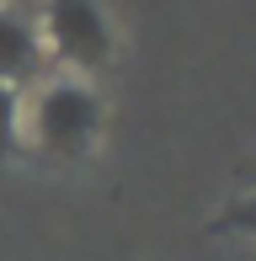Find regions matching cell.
<instances>
[{
  "label": "cell",
  "mask_w": 256,
  "mask_h": 261,
  "mask_svg": "<svg viewBox=\"0 0 256 261\" xmlns=\"http://www.w3.org/2000/svg\"><path fill=\"white\" fill-rule=\"evenodd\" d=\"M43 64V43L21 11H0V86L32 80Z\"/></svg>",
  "instance_id": "3"
},
{
  "label": "cell",
  "mask_w": 256,
  "mask_h": 261,
  "mask_svg": "<svg viewBox=\"0 0 256 261\" xmlns=\"http://www.w3.org/2000/svg\"><path fill=\"white\" fill-rule=\"evenodd\" d=\"M96 123H101V107L86 86L75 80H59L38 96V112H32V134H38L43 149L54 155H80V149L96 139Z\"/></svg>",
  "instance_id": "1"
},
{
  "label": "cell",
  "mask_w": 256,
  "mask_h": 261,
  "mask_svg": "<svg viewBox=\"0 0 256 261\" xmlns=\"http://www.w3.org/2000/svg\"><path fill=\"white\" fill-rule=\"evenodd\" d=\"M224 224H229V229H240V234H256V197H246V203H235Z\"/></svg>",
  "instance_id": "5"
},
{
  "label": "cell",
  "mask_w": 256,
  "mask_h": 261,
  "mask_svg": "<svg viewBox=\"0 0 256 261\" xmlns=\"http://www.w3.org/2000/svg\"><path fill=\"white\" fill-rule=\"evenodd\" d=\"M11 139H16V91L0 86V155L11 149Z\"/></svg>",
  "instance_id": "4"
},
{
  "label": "cell",
  "mask_w": 256,
  "mask_h": 261,
  "mask_svg": "<svg viewBox=\"0 0 256 261\" xmlns=\"http://www.w3.org/2000/svg\"><path fill=\"white\" fill-rule=\"evenodd\" d=\"M48 43L59 59H69L80 69L107 64V54H112V32L101 21L96 0H48Z\"/></svg>",
  "instance_id": "2"
}]
</instances>
